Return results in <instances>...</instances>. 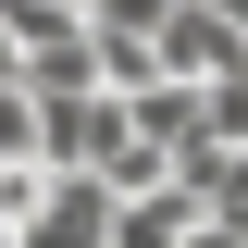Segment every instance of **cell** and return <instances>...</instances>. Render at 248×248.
<instances>
[{"label": "cell", "mask_w": 248, "mask_h": 248, "mask_svg": "<svg viewBox=\"0 0 248 248\" xmlns=\"http://www.w3.org/2000/svg\"><path fill=\"white\" fill-rule=\"evenodd\" d=\"M161 75H174V87H236V75H248V37L223 25L211 0H186L174 25H161Z\"/></svg>", "instance_id": "obj_1"}, {"label": "cell", "mask_w": 248, "mask_h": 248, "mask_svg": "<svg viewBox=\"0 0 248 248\" xmlns=\"http://www.w3.org/2000/svg\"><path fill=\"white\" fill-rule=\"evenodd\" d=\"M112 211H124V199H112L99 174H50V199L25 211L13 248H112Z\"/></svg>", "instance_id": "obj_2"}, {"label": "cell", "mask_w": 248, "mask_h": 248, "mask_svg": "<svg viewBox=\"0 0 248 248\" xmlns=\"http://www.w3.org/2000/svg\"><path fill=\"white\" fill-rule=\"evenodd\" d=\"M186 236H199V199H186V186L124 199V211H112V248H186Z\"/></svg>", "instance_id": "obj_3"}, {"label": "cell", "mask_w": 248, "mask_h": 248, "mask_svg": "<svg viewBox=\"0 0 248 248\" xmlns=\"http://www.w3.org/2000/svg\"><path fill=\"white\" fill-rule=\"evenodd\" d=\"M0 174H50L37 161V87H0Z\"/></svg>", "instance_id": "obj_4"}, {"label": "cell", "mask_w": 248, "mask_h": 248, "mask_svg": "<svg viewBox=\"0 0 248 248\" xmlns=\"http://www.w3.org/2000/svg\"><path fill=\"white\" fill-rule=\"evenodd\" d=\"M211 13H223V25H236V37H248V0H211Z\"/></svg>", "instance_id": "obj_5"}, {"label": "cell", "mask_w": 248, "mask_h": 248, "mask_svg": "<svg viewBox=\"0 0 248 248\" xmlns=\"http://www.w3.org/2000/svg\"><path fill=\"white\" fill-rule=\"evenodd\" d=\"M62 13H99V0H62Z\"/></svg>", "instance_id": "obj_6"}]
</instances>
